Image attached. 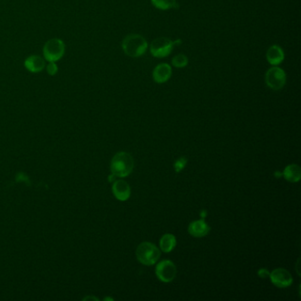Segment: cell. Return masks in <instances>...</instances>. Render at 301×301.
Segmentation results:
<instances>
[{
	"instance_id": "6da1fadb",
	"label": "cell",
	"mask_w": 301,
	"mask_h": 301,
	"mask_svg": "<svg viewBox=\"0 0 301 301\" xmlns=\"http://www.w3.org/2000/svg\"><path fill=\"white\" fill-rule=\"evenodd\" d=\"M121 47L126 56L136 59L145 54L149 44L143 36L138 34H130L123 39Z\"/></svg>"
},
{
	"instance_id": "7a4b0ae2",
	"label": "cell",
	"mask_w": 301,
	"mask_h": 301,
	"mask_svg": "<svg viewBox=\"0 0 301 301\" xmlns=\"http://www.w3.org/2000/svg\"><path fill=\"white\" fill-rule=\"evenodd\" d=\"M133 169V159L126 152L117 153L111 162V170L113 175L125 178L129 175Z\"/></svg>"
},
{
	"instance_id": "3957f363",
	"label": "cell",
	"mask_w": 301,
	"mask_h": 301,
	"mask_svg": "<svg viewBox=\"0 0 301 301\" xmlns=\"http://www.w3.org/2000/svg\"><path fill=\"white\" fill-rule=\"evenodd\" d=\"M43 58L48 62H57L63 58L66 53V44L60 38H51L44 43Z\"/></svg>"
},
{
	"instance_id": "277c9868",
	"label": "cell",
	"mask_w": 301,
	"mask_h": 301,
	"mask_svg": "<svg viewBox=\"0 0 301 301\" xmlns=\"http://www.w3.org/2000/svg\"><path fill=\"white\" fill-rule=\"evenodd\" d=\"M136 256L140 262L147 266H150L155 264L158 261L160 258V250L152 243L143 242L137 248Z\"/></svg>"
},
{
	"instance_id": "5b68a950",
	"label": "cell",
	"mask_w": 301,
	"mask_h": 301,
	"mask_svg": "<svg viewBox=\"0 0 301 301\" xmlns=\"http://www.w3.org/2000/svg\"><path fill=\"white\" fill-rule=\"evenodd\" d=\"M287 76L284 69L279 66H272L265 74L266 85L272 90H281L286 84Z\"/></svg>"
},
{
	"instance_id": "8992f818",
	"label": "cell",
	"mask_w": 301,
	"mask_h": 301,
	"mask_svg": "<svg viewBox=\"0 0 301 301\" xmlns=\"http://www.w3.org/2000/svg\"><path fill=\"white\" fill-rule=\"evenodd\" d=\"M174 47V41H172L167 37H158L150 43L149 50L153 57L157 59H163L169 56Z\"/></svg>"
},
{
	"instance_id": "52a82bcc",
	"label": "cell",
	"mask_w": 301,
	"mask_h": 301,
	"mask_svg": "<svg viewBox=\"0 0 301 301\" xmlns=\"http://www.w3.org/2000/svg\"><path fill=\"white\" fill-rule=\"evenodd\" d=\"M177 268L173 262L165 260L159 262L156 268V274L159 280L165 283L172 282L176 277Z\"/></svg>"
},
{
	"instance_id": "ba28073f",
	"label": "cell",
	"mask_w": 301,
	"mask_h": 301,
	"mask_svg": "<svg viewBox=\"0 0 301 301\" xmlns=\"http://www.w3.org/2000/svg\"><path fill=\"white\" fill-rule=\"evenodd\" d=\"M272 284L279 288L288 287L292 284V277L291 273L285 268H277L269 274Z\"/></svg>"
},
{
	"instance_id": "9c48e42d",
	"label": "cell",
	"mask_w": 301,
	"mask_h": 301,
	"mask_svg": "<svg viewBox=\"0 0 301 301\" xmlns=\"http://www.w3.org/2000/svg\"><path fill=\"white\" fill-rule=\"evenodd\" d=\"M172 75V66L167 63L158 64L153 70V79L159 84L167 83Z\"/></svg>"
},
{
	"instance_id": "30bf717a",
	"label": "cell",
	"mask_w": 301,
	"mask_h": 301,
	"mask_svg": "<svg viewBox=\"0 0 301 301\" xmlns=\"http://www.w3.org/2000/svg\"><path fill=\"white\" fill-rule=\"evenodd\" d=\"M46 60L38 55L28 57L24 61V66L29 72L32 73H41L46 67Z\"/></svg>"
},
{
	"instance_id": "8fae6325",
	"label": "cell",
	"mask_w": 301,
	"mask_h": 301,
	"mask_svg": "<svg viewBox=\"0 0 301 301\" xmlns=\"http://www.w3.org/2000/svg\"><path fill=\"white\" fill-rule=\"evenodd\" d=\"M266 59L272 66H278L285 60V52L281 47L274 44L268 48L266 53Z\"/></svg>"
},
{
	"instance_id": "7c38bea8",
	"label": "cell",
	"mask_w": 301,
	"mask_h": 301,
	"mask_svg": "<svg viewBox=\"0 0 301 301\" xmlns=\"http://www.w3.org/2000/svg\"><path fill=\"white\" fill-rule=\"evenodd\" d=\"M113 195L118 200L124 202V201H126L127 199H129L131 189H130L128 183L122 179H119V180H116L113 184Z\"/></svg>"
},
{
	"instance_id": "4fadbf2b",
	"label": "cell",
	"mask_w": 301,
	"mask_h": 301,
	"mask_svg": "<svg viewBox=\"0 0 301 301\" xmlns=\"http://www.w3.org/2000/svg\"><path fill=\"white\" fill-rule=\"evenodd\" d=\"M210 227L206 224L204 219L195 221L189 225L188 231L191 235L196 238H201L207 235L209 232Z\"/></svg>"
},
{
	"instance_id": "5bb4252c",
	"label": "cell",
	"mask_w": 301,
	"mask_h": 301,
	"mask_svg": "<svg viewBox=\"0 0 301 301\" xmlns=\"http://www.w3.org/2000/svg\"><path fill=\"white\" fill-rule=\"evenodd\" d=\"M283 175L290 182H298L301 178V170L297 165H291L285 168Z\"/></svg>"
},
{
	"instance_id": "9a60e30c",
	"label": "cell",
	"mask_w": 301,
	"mask_h": 301,
	"mask_svg": "<svg viewBox=\"0 0 301 301\" xmlns=\"http://www.w3.org/2000/svg\"><path fill=\"white\" fill-rule=\"evenodd\" d=\"M176 238L175 236L172 234H166L162 236L160 239V248L161 250L165 253H170L172 249L175 248Z\"/></svg>"
},
{
	"instance_id": "2e32d148",
	"label": "cell",
	"mask_w": 301,
	"mask_h": 301,
	"mask_svg": "<svg viewBox=\"0 0 301 301\" xmlns=\"http://www.w3.org/2000/svg\"><path fill=\"white\" fill-rule=\"evenodd\" d=\"M153 7L161 11H167L172 8H178L177 0H150Z\"/></svg>"
},
{
	"instance_id": "e0dca14e",
	"label": "cell",
	"mask_w": 301,
	"mask_h": 301,
	"mask_svg": "<svg viewBox=\"0 0 301 301\" xmlns=\"http://www.w3.org/2000/svg\"><path fill=\"white\" fill-rule=\"evenodd\" d=\"M172 66L176 68H184L188 65V58L185 54H177L172 60Z\"/></svg>"
},
{
	"instance_id": "ac0fdd59",
	"label": "cell",
	"mask_w": 301,
	"mask_h": 301,
	"mask_svg": "<svg viewBox=\"0 0 301 301\" xmlns=\"http://www.w3.org/2000/svg\"><path fill=\"white\" fill-rule=\"evenodd\" d=\"M46 70L49 75L54 76L59 72V66H57L56 62H49L47 65Z\"/></svg>"
},
{
	"instance_id": "d6986e66",
	"label": "cell",
	"mask_w": 301,
	"mask_h": 301,
	"mask_svg": "<svg viewBox=\"0 0 301 301\" xmlns=\"http://www.w3.org/2000/svg\"><path fill=\"white\" fill-rule=\"evenodd\" d=\"M186 162H187V160L185 157H181V158L178 159L176 161L175 165H174V168H175L176 172H181L184 169Z\"/></svg>"
},
{
	"instance_id": "ffe728a7",
	"label": "cell",
	"mask_w": 301,
	"mask_h": 301,
	"mask_svg": "<svg viewBox=\"0 0 301 301\" xmlns=\"http://www.w3.org/2000/svg\"><path fill=\"white\" fill-rule=\"evenodd\" d=\"M269 274H270V273H269L266 268H262V269H260L258 272L259 277L262 278H268V277H269Z\"/></svg>"
},
{
	"instance_id": "44dd1931",
	"label": "cell",
	"mask_w": 301,
	"mask_h": 301,
	"mask_svg": "<svg viewBox=\"0 0 301 301\" xmlns=\"http://www.w3.org/2000/svg\"><path fill=\"white\" fill-rule=\"evenodd\" d=\"M17 180L20 182V180H23L24 182H26V181H29V178H28V176L26 174H24V173H20L18 177H17Z\"/></svg>"
},
{
	"instance_id": "7402d4cb",
	"label": "cell",
	"mask_w": 301,
	"mask_h": 301,
	"mask_svg": "<svg viewBox=\"0 0 301 301\" xmlns=\"http://www.w3.org/2000/svg\"><path fill=\"white\" fill-rule=\"evenodd\" d=\"M206 215H207V211H206V210H202V213H201V215H202V219H204Z\"/></svg>"
}]
</instances>
